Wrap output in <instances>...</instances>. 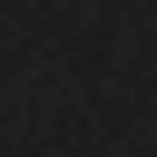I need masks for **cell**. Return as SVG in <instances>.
I'll return each instance as SVG.
<instances>
[]
</instances>
